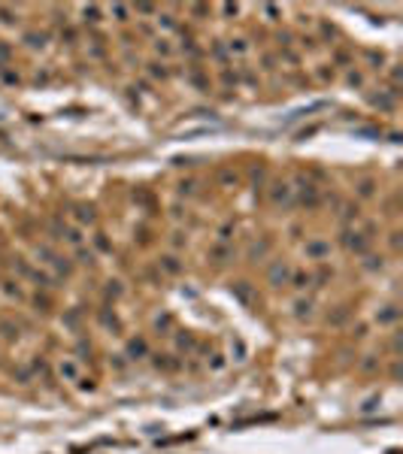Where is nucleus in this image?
Returning a JSON list of instances; mask_svg holds the SVG:
<instances>
[{
	"mask_svg": "<svg viewBox=\"0 0 403 454\" xmlns=\"http://www.w3.org/2000/svg\"><path fill=\"white\" fill-rule=\"evenodd\" d=\"M158 25H161V27H167V30H173V27H176V22H173V15H158Z\"/></svg>",
	"mask_w": 403,
	"mask_h": 454,
	"instance_id": "obj_41",
	"label": "nucleus"
},
{
	"mask_svg": "<svg viewBox=\"0 0 403 454\" xmlns=\"http://www.w3.org/2000/svg\"><path fill=\"white\" fill-rule=\"evenodd\" d=\"M25 276L30 278V282H37V288H43V291L55 288V285H52V282H55V278H52V276H46V273H40V270H27Z\"/></svg>",
	"mask_w": 403,
	"mask_h": 454,
	"instance_id": "obj_14",
	"label": "nucleus"
},
{
	"mask_svg": "<svg viewBox=\"0 0 403 454\" xmlns=\"http://www.w3.org/2000/svg\"><path fill=\"white\" fill-rule=\"evenodd\" d=\"M267 282H270L273 288L288 285V282H291V267L285 264V260H276V264H270V270H267Z\"/></svg>",
	"mask_w": 403,
	"mask_h": 454,
	"instance_id": "obj_2",
	"label": "nucleus"
},
{
	"mask_svg": "<svg viewBox=\"0 0 403 454\" xmlns=\"http://www.w3.org/2000/svg\"><path fill=\"white\" fill-rule=\"evenodd\" d=\"M261 9H264V15H270V22H276V15H279L276 6H261Z\"/></svg>",
	"mask_w": 403,
	"mask_h": 454,
	"instance_id": "obj_53",
	"label": "nucleus"
},
{
	"mask_svg": "<svg viewBox=\"0 0 403 454\" xmlns=\"http://www.w3.org/2000/svg\"><path fill=\"white\" fill-rule=\"evenodd\" d=\"M291 197H294V188L288 182H273V188H270V203L273 206H288Z\"/></svg>",
	"mask_w": 403,
	"mask_h": 454,
	"instance_id": "obj_6",
	"label": "nucleus"
},
{
	"mask_svg": "<svg viewBox=\"0 0 403 454\" xmlns=\"http://www.w3.org/2000/svg\"><path fill=\"white\" fill-rule=\"evenodd\" d=\"M9 55H12V51H9V46H6V43H0V67H6Z\"/></svg>",
	"mask_w": 403,
	"mask_h": 454,
	"instance_id": "obj_42",
	"label": "nucleus"
},
{
	"mask_svg": "<svg viewBox=\"0 0 403 454\" xmlns=\"http://www.w3.org/2000/svg\"><path fill=\"white\" fill-rule=\"evenodd\" d=\"M100 321H103V324H107L109 330H115V333H118V330H121V321H118V318L112 315V312H109V309H103V312H100Z\"/></svg>",
	"mask_w": 403,
	"mask_h": 454,
	"instance_id": "obj_24",
	"label": "nucleus"
},
{
	"mask_svg": "<svg viewBox=\"0 0 403 454\" xmlns=\"http://www.w3.org/2000/svg\"><path fill=\"white\" fill-rule=\"evenodd\" d=\"M79 388L82 391H94V381L91 378H79Z\"/></svg>",
	"mask_w": 403,
	"mask_h": 454,
	"instance_id": "obj_51",
	"label": "nucleus"
},
{
	"mask_svg": "<svg viewBox=\"0 0 403 454\" xmlns=\"http://www.w3.org/2000/svg\"><path fill=\"white\" fill-rule=\"evenodd\" d=\"M121 294H125V288H121V282H107V300H118Z\"/></svg>",
	"mask_w": 403,
	"mask_h": 454,
	"instance_id": "obj_27",
	"label": "nucleus"
},
{
	"mask_svg": "<svg viewBox=\"0 0 403 454\" xmlns=\"http://www.w3.org/2000/svg\"><path fill=\"white\" fill-rule=\"evenodd\" d=\"M188 76H191V82H194V85H197V88H200V91H206V88H209V79H206L203 73H197V70H191V73H188Z\"/></svg>",
	"mask_w": 403,
	"mask_h": 454,
	"instance_id": "obj_29",
	"label": "nucleus"
},
{
	"mask_svg": "<svg viewBox=\"0 0 403 454\" xmlns=\"http://www.w3.org/2000/svg\"><path fill=\"white\" fill-rule=\"evenodd\" d=\"M155 51H158L161 58H170L176 49H173V43H170V40H161V37H158V40H155Z\"/></svg>",
	"mask_w": 403,
	"mask_h": 454,
	"instance_id": "obj_22",
	"label": "nucleus"
},
{
	"mask_svg": "<svg viewBox=\"0 0 403 454\" xmlns=\"http://www.w3.org/2000/svg\"><path fill=\"white\" fill-rule=\"evenodd\" d=\"M288 285H294L297 291H303V288H309L315 282H312V273H291V282Z\"/></svg>",
	"mask_w": 403,
	"mask_h": 454,
	"instance_id": "obj_18",
	"label": "nucleus"
},
{
	"mask_svg": "<svg viewBox=\"0 0 403 454\" xmlns=\"http://www.w3.org/2000/svg\"><path fill=\"white\" fill-rule=\"evenodd\" d=\"M82 19H85V25H100L103 9L100 6H82Z\"/></svg>",
	"mask_w": 403,
	"mask_h": 454,
	"instance_id": "obj_17",
	"label": "nucleus"
},
{
	"mask_svg": "<svg viewBox=\"0 0 403 454\" xmlns=\"http://www.w3.org/2000/svg\"><path fill=\"white\" fill-rule=\"evenodd\" d=\"M294 315L300 321L312 318V300H294Z\"/></svg>",
	"mask_w": 403,
	"mask_h": 454,
	"instance_id": "obj_19",
	"label": "nucleus"
},
{
	"mask_svg": "<svg viewBox=\"0 0 403 454\" xmlns=\"http://www.w3.org/2000/svg\"><path fill=\"white\" fill-rule=\"evenodd\" d=\"M0 336H6V339H19V324H12V321H0Z\"/></svg>",
	"mask_w": 403,
	"mask_h": 454,
	"instance_id": "obj_23",
	"label": "nucleus"
},
{
	"mask_svg": "<svg viewBox=\"0 0 403 454\" xmlns=\"http://www.w3.org/2000/svg\"><path fill=\"white\" fill-rule=\"evenodd\" d=\"M209 366H213L215 373H218V370H224V357H221V354H213V360H209Z\"/></svg>",
	"mask_w": 403,
	"mask_h": 454,
	"instance_id": "obj_44",
	"label": "nucleus"
},
{
	"mask_svg": "<svg viewBox=\"0 0 403 454\" xmlns=\"http://www.w3.org/2000/svg\"><path fill=\"white\" fill-rule=\"evenodd\" d=\"M33 306H37V309H43V312H49V306H52V300H49V297H33Z\"/></svg>",
	"mask_w": 403,
	"mask_h": 454,
	"instance_id": "obj_40",
	"label": "nucleus"
},
{
	"mask_svg": "<svg viewBox=\"0 0 403 454\" xmlns=\"http://www.w3.org/2000/svg\"><path fill=\"white\" fill-rule=\"evenodd\" d=\"M221 12H224V15H237V12H240V6H237V3H224V6H221Z\"/></svg>",
	"mask_w": 403,
	"mask_h": 454,
	"instance_id": "obj_50",
	"label": "nucleus"
},
{
	"mask_svg": "<svg viewBox=\"0 0 403 454\" xmlns=\"http://www.w3.org/2000/svg\"><path fill=\"white\" fill-rule=\"evenodd\" d=\"M194 191H197V185H194V182H179V194H182V197H191Z\"/></svg>",
	"mask_w": 403,
	"mask_h": 454,
	"instance_id": "obj_36",
	"label": "nucleus"
},
{
	"mask_svg": "<svg viewBox=\"0 0 403 454\" xmlns=\"http://www.w3.org/2000/svg\"><path fill=\"white\" fill-rule=\"evenodd\" d=\"M346 315H349V312L343 309V312H337V315H334V318H327V321H330V324H340V321H346Z\"/></svg>",
	"mask_w": 403,
	"mask_h": 454,
	"instance_id": "obj_54",
	"label": "nucleus"
},
{
	"mask_svg": "<svg viewBox=\"0 0 403 454\" xmlns=\"http://www.w3.org/2000/svg\"><path fill=\"white\" fill-rule=\"evenodd\" d=\"M61 239L67 242V246H73V249H82V242H85V236H82L79 227H64V230H61Z\"/></svg>",
	"mask_w": 403,
	"mask_h": 454,
	"instance_id": "obj_10",
	"label": "nucleus"
},
{
	"mask_svg": "<svg viewBox=\"0 0 403 454\" xmlns=\"http://www.w3.org/2000/svg\"><path fill=\"white\" fill-rule=\"evenodd\" d=\"M267 249H270V242L264 239V242H261V246H252V249H249V257H252V260H258V257H264V254H267Z\"/></svg>",
	"mask_w": 403,
	"mask_h": 454,
	"instance_id": "obj_31",
	"label": "nucleus"
},
{
	"mask_svg": "<svg viewBox=\"0 0 403 454\" xmlns=\"http://www.w3.org/2000/svg\"><path fill=\"white\" fill-rule=\"evenodd\" d=\"M330 254V242L322 239V236H315V239H306V257L312 260H324Z\"/></svg>",
	"mask_w": 403,
	"mask_h": 454,
	"instance_id": "obj_7",
	"label": "nucleus"
},
{
	"mask_svg": "<svg viewBox=\"0 0 403 454\" xmlns=\"http://www.w3.org/2000/svg\"><path fill=\"white\" fill-rule=\"evenodd\" d=\"M0 22H6V25H9V22H15V19H12V12H9V9H3V6H0Z\"/></svg>",
	"mask_w": 403,
	"mask_h": 454,
	"instance_id": "obj_52",
	"label": "nucleus"
},
{
	"mask_svg": "<svg viewBox=\"0 0 403 454\" xmlns=\"http://www.w3.org/2000/svg\"><path fill=\"white\" fill-rule=\"evenodd\" d=\"M231 291H234V297H237V300H240V303H246V306L255 300V291H252V285H249V282H237Z\"/></svg>",
	"mask_w": 403,
	"mask_h": 454,
	"instance_id": "obj_12",
	"label": "nucleus"
},
{
	"mask_svg": "<svg viewBox=\"0 0 403 454\" xmlns=\"http://www.w3.org/2000/svg\"><path fill=\"white\" fill-rule=\"evenodd\" d=\"M94 246H97V252H109V249H112L109 242H107V236H103V233H97V236H94Z\"/></svg>",
	"mask_w": 403,
	"mask_h": 454,
	"instance_id": "obj_38",
	"label": "nucleus"
},
{
	"mask_svg": "<svg viewBox=\"0 0 403 454\" xmlns=\"http://www.w3.org/2000/svg\"><path fill=\"white\" fill-rule=\"evenodd\" d=\"M109 12L115 15V22H128V15H131V6H121V3H115Z\"/></svg>",
	"mask_w": 403,
	"mask_h": 454,
	"instance_id": "obj_30",
	"label": "nucleus"
},
{
	"mask_svg": "<svg viewBox=\"0 0 403 454\" xmlns=\"http://www.w3.org/2000/svg\"><path fill=\"white\" fill-rule=\"evenodd\" d=\"M58 376H61V381H79V378H82L79 360H76V357H61V360H58Z\"/></svg>",
	"mask_w": 403,
	"mask_h": 454,
	"instance_id": "obj_4",
	"label": "nucleus"
},
{
	"mask_svg": "<svg viewBox=\"0 0 403 454\" xmlns=\"http://www.w3.org/2000/svg\"><path fill=\"white\" fill-rule=\"evenodd\" d=\"M340 218H343V221H352V218H358V206L346 203V206H343V212H340Z\"/></svg>",
	"mask_w": 403,
	"mask_h": 454,
	"instance_id": "obj_34",
	"label": "nucleus"
},
{
	"mask_svg": "<svg viewBox=\"0 0 403 454\" xmlns=\"http://www.w3.org/2000/svg\"><path fill=\"white\" fill-rule=\"evenodd\" d=\"M349 82H352V85H364V76L358 73V70H352V73H349Z\"/></svg>",
	"mask_w": 403,
	"mask_h": 454,
	"instance_id": "obj_47",
	"label": "nucleus"
},
{
	"mask_svg": "<svg viewBox=\"0 0 403 454\" xmlns=\"http://www.w3.org/2000/svg\"><path fill=\"white\" fill-rule=\"evenodd\" d=\"M136 12H139V15H155V6H149V3H139V6H136Z\"/></svg>",
	"mask_w": 403,
	"mask_h": 454,
	"instance_id": "obj_49",
	"label": "nucleus"
},
{
	"mask_svg": "<svg viewBox=\"0 0 403 454\" xmlns=\"http://www.w3.org/2000/svg\"><path fill=\"white\" fill-rule=\"evenodd\" d=\"M231 233H234V221L221 224V227H218V242H224V246H227V239H231Z\"/></svg>",
	"mask_w": 403,
	"mask_h": 454,
	"instance_id": "obj_32",
	"label": "nucleus"
},
{
	"mask_svg": "<svg viewBox=\"0 0 403 454\" xmlns=\"http://www.w3.org/2000/svg\"><path fill=\"white\" fill-rule=\"evenodd\" d=\"M158 267H161L167 276H179V273H182V260H179L176 254H164L161 260H158Z\"/></svg>",
	"mask_w": 403,
	"mask_h": 454,
	"instance_id": "obj_9",
	"label": "nucleus"
},
{
	"mask_svg": "<svg viewBox=\"0 0 403 454\" xmlns=\"http://www.w3.org/2000/svg\"><path fill=\"white\" fill-rule=\"evenodd\" d=\"M37 254L46 260V264L52 267V270H55L58 276H70V273H73V264H70V260L67 257H61V254H55V252H52L49 246H40L37 249Z\"/></svg>",
	"mask_w": 403,
	"mask_h": 454,
	"instance_id": "obj_1",
	"label": "nucleus"
},
{
	"mask_svg": "<svg viewBox=\"0 0 403 454\" xmlns=\"http://www.w3.org/2000/svg\"><path fill=\"white\" fill-rule=\"evenodd\" d=\"M227 257H231V249H227L224 242H215V246L209 249V260H213V264H224Z\"/></svg>",
	"mask_w": 403,
	"mask_h": 454,
	"instance_id": "obj_16",
	"label": "nucleus"
},
{
	"mask_svg": "<svg viewBox=\"0 0 403 454\" xmlns=\"http://www.w3.org/2000/svg\"><path fill=\"white\" fill-rule=\"evenodd\" d=\"M297 200H300V206H306V209H315V206L322 203L319 188H315L312 182H303L300 179V185H297Z\"/></svg>",
	"mask_w": 403,
	"mask_h": 454,
	"instance_id": "obj_3",
	"label": "nucleus"
},
{
	"mask_svg": "<svg viewBox=\"0 0 403 454\" xmlns=\"http://www.w3.org/2000/svg\"><path fill=\"white\" fill-rule=\"evenodd\" d=\"M213 55H215L218 61H224V58H227V55H224V49H221V46H213Z\"/></svg>",
	"mask_w": 403,
	"mask_h": 454,
	"instance_id": "obj_55",
	"label": "nucleus"
},
{
	"mask_svg": "<svg viewBox=\"0 0 403 454\" xmlns=\"http://www.w3.org/2000/svg\"><path fill=\"white\" fill-rule=\"evenodd\" d=\"M176 345H179V352H194V348H197V342L191 339V336H179Z\"/></svg>",
	"mask_w": 403,
	"mask_h": 454,
	"instance_id": "obj_33",
	"label": "nucleus"
},
{
	"mask_svg": "<svg viewBox=\"0 0 403 454\" xmlns=\"http://www.w3.org/2000/svg\"><path fill=\"white\" fill-rule=\"evenodd\" d=\"M149 73H152V79H167V76H170V70H167V64L155 61V64H149Z\"/></svg>",
	"mask_w": 403,
	"mask_h": 454,
	"instance_id": "obj_25",
	"label": "nucleus"
},
{
	"mask_svg": "<svg viewBox=\"0 0 403 454\" xmlns=\"http://www.w3.org/2000/svg\"><path fill=\"white\" fill-rule=\"evenodd\" d=\"M227 51H231V55H237V58H242V55L249 51V43H246V40H231V43H227Z\"/></svg>",
	"mask_w": 403,
	"mask_h": 454,
	"instance_id": "obj_21",
	"label": "nucleus"
},
{
	"mask_svg": "<svg viewBox=\"0 0 403 454\" xmlns=\"http://www.w3.org/2000/svg\"><path fill=\"white\" fill-rule=\"evenodd\" d=\"M3 291H6L9 297H15V300L22 297V288H19V282H3Z\"/></svg>",
	"mask_w": 403,
	"mask_h": 454,
	"instance_id": "obj_35",
	"label": "nucleus"
},
{
	"mask_svg": "<svg viewBox=\"0 0 403 454\" xmlns=\"http://www.w3.org/2000/svg\"><path fill=\"white\" fill-rule=\"evenodd\" d=\"M221 182H224V185H237V173L224 170V173H221Z\"/></svg>",
	"mask_w": 403,
	"mask_h": 454,
	"instance_id": "obj_45",
	"label": "nucleus"
},
{
	"mask_svg": "<svg viewBox=\"0 0 403 454\" xmlns=\"http://www.w3.org/2000/svg\"><path fill=\"white\" fill-rule=\"evenodd\" d=\"M397 318H400V309H397L394 303L382 306V312H376V324H394Z\"/></svg>",
	"mask_w": 403,
	"mask_h": 454,
	"instance_id": "obj_11",
	"label": "nucleus"
},
{
	"mask_svg": "<svg viewBox=\"0 0 403 454\" xmlns=\"http://www.w3.org/2000/svg\"><path fill=\"white\" fill-rule=\"evenodd\" d=\"M355 188H358V197L367 200V197H373V194H376V179H361Z\"/></svg>",
	"mask_w": 403,
	"mask_h": 454,
	"instance_id": "obj_20",
	"label": "nucleus"
},
{
	"mask_svg": "<svg viewBox=\"0 0 403 454\" xmlns=\"http://www.w3.org/2000/svg\"><path fill=\"white\" fill-rule=\"evenodd\" d=\"M155 366H158V370H176L179 363H176V360H167V357H158V360H155Z\"/></svg>",
	"mask_w": 403,
	"mask_h": 454,
	"instance_id": "obj_37",
	"label": "nucleus"
},
{
	"mask_svg": "<svg viewBox=\"0 0 403 454\" xmlns=\"http://www.w3.org/2000/svg\"><path fill=\"white\" fill-rule=\"evenodd\" d=\"M367 242H370V236H367V233H358V230H346L343 233V246L349 252H355V254H364L367 252Z\"/></svg>",
	"mask_w": 403,
	"mask_h": 454,
	"instance_id": "obj_5",
	"label": "nucleus"
},
{
	"mask_svg": "<svg viewBox=\"0 0 403 454\" xmlns=\"http://www.w3.org/2000/svg\"><path fill=\"white\" fill-rule=\"evenodd\" d=\"M173 246H176V249H182V246H185V239H182V233H173Z\"/></svg>",
	"mask_w": 403,
	"mask_h": 454,
	"instance_id": "obj_56",
	"label": "nucleus"
},
{
	"mask_svg": "<svg viewBox=\"0 0 403 454\" xmlns=\"http://www.w3.org/2000/svg\"><path fill=\"white\" fill-rule=\"evenodd\" d=\"M125 357H128V360H143V357H149V342H146V339H131Z\"/></svg>",
	"mask_w": 403,
	"mask_h": 454,
	"instance_id": "obj_8",
	"label": "nucleus"
},
{
	"mask_svg": "<svg viewBox=\"0 0 403 454\" xmlns=\"http://www.w3.org/2000/svg\"><path fill=\"white\" fill-rule=\"evenodd\" d=\"M391 249H400V233H391Z\"/></svg>",
	"mask_w": 403,
	"mask_h": 454,
	"instance_id": "obj_57",
	"label": "nucleus"
},
{
	"mask_svg": "<svg viewBox=\"0 0 403 454\" xmlns=\"http://www.w3.org/2000/svg\"><path fill=\"white\" fill-rule=\"evenodd\" d=\"M246 357H249V345H246V342H242V339L237 336V339L231 342V360H234V363H242Z\"/></svg>",
	"mask_w": 403,
	"mask_h": 454,
	"instance_id": "obj_13",
	"label": "nucleus"
},
{
	"mask_svg": "<svg viewBox=\"0 0 403 454\" xmlns=\"http://www.w3.org/2000/svg\"><path fill=\"white\" fill-rule=\"evenodd\" d=\"M364 270H370V273L373 270H382V257H367L364 260Z\"/></svg>",
	"mask_w": 403,
	"mask_h": 454,
	"instance_id": "obj_39",
	"label": "nucleus"
},
{
	"mask_svg": "<svg viewBox=\"0 0 403 454\" xmlns=\"http://www.w3.org/2000/svg\"><path fill=\"white\" fill-rule=\"evenodd\" d=\"M3 82H9V85H19V73H12V70H3Z\"/></svg>",
	"mask_w": 403,
	"mask_h": 454,
	"instance_id": "obj_46",
	"label": "nucleus"
},
{
	"mask_svg": "<svg viewBox=\"0 0 403 454\" xmlns=\"http://www.w3.org/2000/svg\"><path fill=\"white\" fill-rule=\"evenodd\" d=\"M25 43H27L30 49H43V46H46V33H27Z\"/></svg>",
	"mask_w": 403,
	"mask_h": 454,
	"instance_id": "obj_28",
	"label": "nucleus"
},
{
	"mask_svg": "<svg viewBox=\"0 0 403 454\" xmlns=\"http://www.w3.org/2000/svg\"><path fill=\"white\" fill-rule=\"evenodd\" d=\"M61 37H64L67 43H76V30H73V27H67V30H61Z\"/></svg>",
	"mask_w": 403,
	"mask_h": 454,
	"instance_id": "obj_48",
	"label": "nucleus"
},
{
	"mask_svg": "<svg viewBox=\"0 0 403 454\" xmlns=\"http://www.w3.org/2000/svg\"><path fill=\"white\" fill-rule=\"evenodd\" d=\"M76 221H79V224H94V221H97V212H94V206H85V203H79V206H76Z\"/></svg>",
	"mask_w": 403,
	"mask_h": 454,
	"instance_id": "obj_15",
	"label": "nucleus"
},
{
	"mask_svg": "<svg viewBox=\"0 0 403 454\" xmlns=\"http://www.w3.org/2000/svg\"><path fill=\"white\" fill-rule=\"evenodd\" d=\"M76 260H79V264H85V267H94V252L91 249H76Z\"/></svg>",
	"mask_w": 403,
	"mask_h": 454,
	"instance_id": "obj_26",
	"label": "nucleus"
},
{
	"mask_svg": "<svg viewBox=\"0 0 403 454\" xmlns=\"http://www.w3.org/2000/svg\"><path fill=\"white\" fill-rule=\"evenodd\" d=\"M155 327H158V330H170V327H173V318H170V315L158 318V321H155Z\"/></svg>",
	"mask_w": 403,
	"mask_h": 454,
	"instance_id": "obj_43",
	"label": "nucleus"
}]
</instances>
